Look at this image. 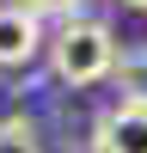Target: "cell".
I'll return each instance as SVG.
<instances>
[{
  "label": "cell",
  "instance_id": "3957f363",
  "mask_svg": "<svg viewBox=\"0 0 147 153\" xmlns=\"http://www.w3.org/2000/svg\"><path fill=\"white\" fill-rule=\"evenodd\" d=\"M43 49H49V31L37 12H24L19 0L0 6V68H31Z\"/></svg>",
  "mask_w": 147,
  "mask_h": 153
},
{
  "label": "cell",
  "instance_id": "52a82bcc",
  "mask_svg": "<svg viewBox=\"0 0 147 153\" xmlns=\"http://www.w3.org/2000/svg\"><path fill=\"white\" fill-rule=\"evenodd\" d=\"M122 6H135V12H147V0H122Z\"/></svg>",
  "mask_w": 147,
  "mask_h": 153
},
{
  "label": "cell",
  "instance_id": "8992f818",
  "mask_svg": "<svg viewBox=\"0 0 147 153\" xmlns=\"http://www.w3.org/2000/svg\"><path fill=\"white\" fill-rule=\"evenodd\" d=\"M19 6H24V12H37V19H61V25H68V19H80L86 0H19Z\"/></svg>",
  "mask_w": 147,
  "mask_h": 153
},
{
  "label": "cell",
  "instance_id": "5b68a950",
  "mask_svg": "<svg viewBox=\"0 0 147 153\" xmlns=\"http://www.w3.org/2000/svg\"><path fill=\"white\" fill-rule=\"evenodd\" d=\"M0 153H43V129L31 117H6L0 123Z\"/></svg>",
  "mask_w": 147,
  "mask_h": 153
},
{
  "label": "cell",
  "instance_id": "6da1fadb",
  "mask_svg": "<svg viewBox=\"0 0 147 153\" xmlns=\"http://www.w3.org/2000/svg\"><path fill=\"white\" fill-rule=\"evenodd\" d=\"M49 74H55L61 86H74V92H86V86H98V80H110V68H117V37H110V25L104 19H68L55 37H49Z\"/></svg>",
  "mask_w": 147,
  "mask_h": 153
},
{
  "label": "cell",
  "instance_id": "277c9868",
  "mask_svg": "<svg viewBox=\"0 0 147 153\" xmlns=\"http://www.w3.org/2000/svg\"><path fill=\"white\" fill-rule=\"evenodd\" d=\"M110 80H117V98H147V43L122 49L117 68H110Z\"/></svg>",
  "mask_w": 147,
  "mask_h": 153
},
{
  "label": "cell",
  "instance_id": "7a4b0ae2",
  "mask_svg": "<svg viewBox=\"0 0 147 153\" xmlns=\"http://www.w3.org/2000/svg\"><path fill=\"white\" fill-rule=\"evenodd\" d=\"M92 153H147V98H117L92 123Z\"/></svg>",
  "mask_w": 147,
  "mask_h": 153
}]
</instances>
